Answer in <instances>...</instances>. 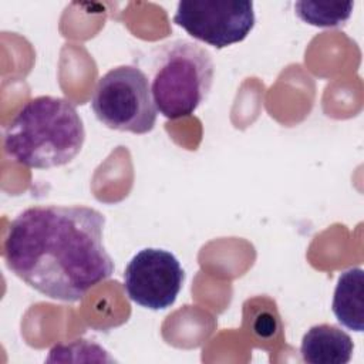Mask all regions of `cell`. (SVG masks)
Segmentation results:
<instances>
[{
  "label": "cell",
  "instance_id": "obj_9",
  "mask_svg": "<svg viewBox=\"0 0 364 364\" xmlns=\"http://www.w3.org/2000/svg\"><path fill=\"white\" fill-rule=\"evenodd\" d=\"M354 3H317L297 1L294 3L296 14L307 24L316 27H337L344 24L353 11Z\"/></svg>",
  "mask_w": 364,
  "mask_h": 364
},
{
  "label": "cell",
  "instance_id": "obj_10",
  "mask_svg": "<svg viewBox=\"0 0 364 364\" xmlns=\"http://www.w3.org/2000/svg\"><path fill=\"white\" fill-rule=\"evenodd\" d=\"M279 323H277V318H274L270 313H259L256 316V320H255V331L262 336V337H270L274 330L277 328Z\"/></svg>",
  "mask_w": 364,
  "mask_h": 364
},
{
  "label": "cell",
  "instance_id": "obj_3",
  "mask_svg": "<svg viewBox=\"0 0 364 364\" xmlns=\"http://www.w3.org/2000/svg\"><path fill=\"white\" fill-rule=\"evenodd\" d=\"M151 68L152 98L156 111L168 119L192 115L213 84L215 64L210 53L189 40L158 47Z\"/></svg>",
  "mask_w": 364,
  "mask_h": 364
},
{
  "label": "cell",
  "instance_id": "obj_8",
  "mask_svg": "<svg viewBox=\"0 0 364 364\" xmlns=\"http://www.w3.org/2000/svg\"><path fill=\"white\" fill-rule=\"evenodd\" d=\"M337 321L354 331L364 330V272L360 267H351L343 272L331 304Z\"/></svg>",
  "mask_w": 364,
  "mask_h": 364
},
{
  "label": "cell",
  "instance_id": "obj_4",
  "mask_svg": "<svg viewBox=\"0 0 364 364\" xmlns=\"http://www.w3.org/2000/svg\"><path fill=\"white\" fill-rule=\"evenodd\" d=\"M91 108L100 122L117 131L146 134L154 129L156 107L145 73L135 65L107 71L94 88Z\"/></svg>",
  "mask_w": 364,
  "mask_h": 364
},
{
  "label": "cell",
  "instance_id": "obj_1",
  "mask_svg": "<svg viewBox=\"0 0 364 364\" xmlns=\"http://www.w3.org/2000/svg\"><path fill=\"white\" fill-rule=\"evenodd\" d=\"M105 216L82 205L31 206L9 225L4 260L11 273L38 293L80 301L114 273L102 235Z\"/></svg>",
  "mask_w": 364,
  "mask_h": 364
},
{
  "label": "cell",
  "instance_id": "obj_2",
  "mask_svg": "<svg viewBox=\"0 0 364 364\" xmlns=\"http://www.w3.org/2000/svg\"><path fill=\"white\" fill-rule=\"evenodd\" d=\"M85 128L75 105L61 97L27 101L4 129V151L20 165L50 169L67 165L81 151Z\"/></svg>",
  "mask_w": 364,
  "mask_h": 364
},
{
  "label": "cell",
  "instance_id": "obj_7",
  "mask_svg": "<svg viewBox=\"0 0 364 364\" xmlns=\"http://www.w3.org/2000/svg\"><path fill=\"white\" fill-rule=\"evenodd\" d=\"M351 337L331 324H317L303 336L300 354L310 364H347L353 357Z\"/></svg>",
  "mask_w": 364,
  "mask_h": 364
},
{
  "label": "cell",
  "instance_id": "obj_5",
  "mask_svg": "<svg viewBox=\"0 0 364 364\" xmlns=\"http://www.w3.org/2000/svg\"><path fill=\"white\" fill-rule=\"evenodd\" d=\"M252 1L183 0L176 6L173 23L191 37L215 48L243 41L255 26Z\"/></svg>",
  "mask_w": 364,
  "mask_h": 364
},
{
  "label": "cell",
  "instance_id": "obj_6",
  "mask_svg": "<svg viewBox=\"0 0 364 364\" xmlns=\"http://www.w3.org/2000/svg\"><path fill=\"white\" fill-rule=\"evenodd\" d=\"M183 280L185 272L175 255L156 247L139 250L124 272V289L128 297L149 310L171 307Z\"/></svg>",
  "mask_w": 364,
  "mask_h": 364
}]
</instances>
